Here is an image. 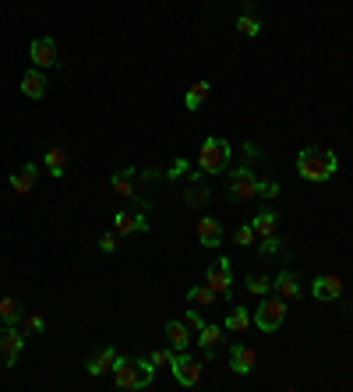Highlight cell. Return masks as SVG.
<instances>
[{
	"label": "cell",
	"mask_w": 353,
	"mask_h": 392,
	"mask_svg": "<svg viewBox=\"0 0 353 392\" xmlns=\"http://www.w3.org/2000/svg\"><path fill=\"white\" fill-rule=\"evenodd\" d=\"M195 234H198V244L202 248H219L223 244V227H219V219H212V216H202L198 219Z\"/></svg>",
	"instance_id": "e0dca14e"
},
{
	"label": "cell",
	"mask_w": 353,
	"mask_h": 392,
	"mask_svg": "<svg viewBox=\"0 0 353 392\" xmlns=\"http://www.w3.org/2000/svg\"><path fill=\"white\" fill-rule=\"evenodd\" d=\"M0 318H4L8 325L22 318V304H18V297H0Z\"/></svg>",
	"instance_id": "f546056e"
},
{
	"label": "cell",
	"mask_w": 353,
	"mask_h": 392,
	"mask_svg": "<svg viewBox=\"0 0 353 392\" xmlns=\"http://www.w3.org/2000/svg\"><path fill=\"white\" fill-rule=\"evenodd\" d=\"M272 290H276V294H279L283 301H297L304 287H301V276H297V272L283 269V272H279V276L272 279Z\"/></svg>",
	"instance_id": "9a60e30c"
},
{
	"label": "cell",
	"mask_w": 353,
	"mask_h": 392,
	"mask_svg": "<svg viewBox=\"0 0 353 392\" xmlns=\"http://www.w3.org/2000/svg\"><path fill=\"white\" fill-rule=\"evenodd\" d=\"M25 340H29V336L22 332V325H18V322H11V325L4 322V325H0V357H4V364H8V368L18 361V354H22Z\"/></svg>",
	"instance_id": "52a82bcc"
},
{
	"label": "cell",
	"mask_w": 353,
	"mask_h": 392,
	"mask_svg": "<svg viewBox=\"0 0 353 392\" xmlns=\"http://www.w3.org/2000/svg\"><path fill=\"white\" fill-rule=\"evenodd\" d=\"M149 361H152L156 368H170V364H173V350H166V347H163V350H152Z\"/></svg>",
	"instance_id": "1f68e13d"
},
{
	"label": "cell",
	"mask_w": 353,
	"mask_h": 392,
	"mask_svg": "<svg viewBox=\"0 0 353 392\" xmlns=\"http://www.w3.org/2000/svg\"><path fill=\"white\" fill-rule=\"evenodd\" d=\"M279 195V184L276 181H258L251 174V166H237L230 177V198H237V202H251V198H272Z\"/></svg>",
	"instance_id": "3957f363"
},
{
	"label": "cell",
	"mask_w": 353,
	"mask_h": 392,
	"mask_svg": "<svg viewBox=\"0 0 353 392\" xmlns=\"http://www.w3.org/2000/svg\"><path fill=\"white\" fill-rule=\"evenodd\" d=\"M184 174H188V159H173L170 170H166V181H176V177H184Z\"/></svg>",
	"instance_id": "d6a6232c"
},
{
	"label": "cell",
	"mask_w": 353,
	"mask_h": 392,
	"mask_svg": "<svg viewBox=\"0 0 353 392\" xmlns=\"http://www.w3.org/2000/svg\"><path fill=\"white\" fill-rule=\"evenodd\" d=\"M36 188V163H25V166H18V170L11 174V191L15 195H29Z\"/></svg>",
	"instance_id": "7402d4cb"
},
{
	"label": "cell",
	"mask_w": 353,
	"mask_h": 392,
	"mask_svg": "<svg viewBox=\"0 0 353 392\" xmlns=\"http://www.w3.org/2000/svg\"><path fill=\"white\" fill-rule=\"evenodd\" d=\"M170 375H173L176 385L195 389V385L202 382V375H205V361L191 357L188 350H176V354H173V364H170Z\"/></svg>",
	"instance_id": "5b68a950"
},
{
	"label": "cell",
	"mask_w": 353,
	"mask_h": 392,
	"mask_svg": "<svg viewBox=\"0 0 353 392\" xmlns=\"http://www.w3.org/2000/svg\"><path fill=\"white\" fill-rule=\"evenodd\" d=\"M46 170H50V177H57V181L68 174V152H64L61 145L46 149Z\"/></svg>",
	"instance_id": "cb8c5ba5"
},
{
	"label": "cell",
	"mask_w": 353,
	"mask_h": 392,
	"mask_svg": "<svg viewBox=\"0 0 353 392\" xmlns=\"http://www.w3.org/2000/svg\"><path fill=\"white\" fill-rule=\"evenodd\" d=\"M46 85H50L46 75H43L39 68H32V71L22 78V96H25V99H43V96H46Z\"/></svg>",
	"instance_id": "603a6c76"
},
{
	"label": "cell",
	"mask_w": 353,
	"mask_h": 392,
	"mask_svg": "<svg viewBox=\"0 0 353 392\" xmlns=\"http://www.w3.org/2000/svg\"><path fill=\"white\" fill-rule=\"evenodd\" d=\"M18 325H22V332H25V336H39V332H46V318H43L39 311H22Z\"/></svg>",
	"instance_id": "83f0119b"
},
{
	"label": "cell",
	"mask_w": 353,
	"mask_h": 392,
	"mask_svg": "<svg viewBox=\"0 0 353 392\" xmlns=\"http://www.w3.org/2000/svg\"><path fill=\"white\" fill-rule=\"evenodd\" d=\"M251 230H255V237H279V216L272 212V209H262V212H255L251 216Z\"/></svg>",
	"instance_id": "ac0fdd59"
},
{
	"label": "cell",
	"mask_w": 353,
	"mask_h": 392,
	"mask_svg": "<svg viewBox=\"0 0 353 392\" xmlns=\"http://www.w3.org/2000/svg\"><path fill=\"white\" fill-rule=\"evenodd\" d=\"M279 251H283V241H279V237H265V241H262V255L276 258Z\"/></svg>",
	"instance_id": "836d02e7"
},
{
	"label": "cell",
	"mask_w": 353,
	"mask_h": 392,
	"mask_svg": "<svg viewBox=\"0 0 353 392\" xmlns=\"http://www.w3.org/2000/svg\"><path fill=\"white\" fill-rule=\"evenodd\" d=\"M135 174H138L135 166H124V170H117V174L110 177V184H113V191L121 195L124 202H131L135 209H145V212H149V202L138 198V191H135Z\"/></svg>",
	"instance_id": "9c48e42d"
},
{
	"label": "cell",
	"mask_w": 353,
	"mask_h": 392,
	"mask_svg": "<svg viewBox=\"0 0 353 392\" xmlns=\"http://www.w3.org/2000/svg\"><path fill=\"white\" fill-rule=\"evenodd\" d=\"M283 318H286V301L276 294V297H262V304L255 308V315H251V325H258L262 332H276L279 325H283Z\"/></svg>",
	"instance_id": "8992f818"
},
{
	"label": "cell",
	"mask_w": 353,
	"mask_h": 392,
	"mask_svg": "<svg viewBox=\"0 0 353 392\" xmlns=\"http://www.w3.org/2000/svg\"><path fill=\"white\" fill-rule=\"evenodd\" d=\"M244 152H248V159H258V156H262V152H258V145H255V142H248V145H244Z\"/></svg>",
	"instance_id": "8d00e7d4"
},
{
	"label": "cell",
	"mask_w": 353,
	"mask_h": 392,
	"mask_svg": "<svg viewBox=\"0 0 353 392\" xmlns=\"http://www.w3.org/2000/svg\"><path fill=\"white\" fill-rule=\"evenodd\" d=\"M113 361H117V350H113V347H99V350L85 361V371H89L92 378H99V375L113 371Z\"/></svg>",
	"instance_id": "44dd1931"
},
{
	"label": "cell",
	"mask_w": 353,
	"mask_h": 392,
	"mask_svg": "<svg viewBox=\"0 0 353 392\" xmlns=\"http://www.w3.org/2000/svg\"><path fill=\"white\" fill-rule=\"evenodd\" d=\"M113 382L124 392H142L152 389L156 382V364L149 357H117L113 361Z\"/></svg>",
	"instance_id": "6da1fadb"
},
{
	"label": "cell",
	"mask_w": 353,
	"mask_h": 392,
	"mask_svg": "<svg viewBox=\"0 0 353 392\" xmlns=\"http://www.w3.org/2000/svg\"><path fill=\"white\" fill-rule=\"evenodd\" d=\"M121 241H124V237L117 234V230H106V234L99 237V251H103V255H113L117 248H121Z\"/></svg>",
	"instance_id": "4dcf8cb0"
},
{
	"label": "cell",
	"mask_w": 353,
	"mask_h": 392,
	"mask_svg": "<svg viewBox=\"0 0 353 392\" xmlns=\"http://www.w3.org/2000/svg\"><path fill=\"white\" fill-rule=\"evenodd\" d=\"M195 343L202 347V361H212L216 350H219V343H223V325H202L195 332Z\"/></svg>",
	"instance_id": "5bb4252c"
},
{
	"label": "cell",
	"mask_w": 353,
	"mask_h": 392,
	"mask_svg": "<svg viewBox=\"0 0 353 392\" xmlns=\"http://www.w3.org/2000/svg\"><path fill=\"white\" fill-rule=\"evenodd\" d=\"M166 340H170L173 350H188V343L195 340V329H191L184 318H181V322L173 318V322H166Z\"/></svg>",
	"instance_id": "d6986e66"
},
{
	"label": "cell",
	"mask_w": 353,
	"mask_h": 392,
	"mask_svg": "<svg viewBox=\"0 0 353 392\" xmlns=\"http://www.w3.org/2000/svg\"><path fill=\"white\" fill-rule=\"evenodd\" d=\"M336 170H339V159H336L332 149L311 145V149H304V152L297 156V174H301L308 184H325V181L336 177Z\"/></svg>",
	"instance_id": "7a4b0ae2"
},
{
	"label": "cell",
	"mask_w": 353,
	"mask_h": 392,
	"mask_svg": "<svg viewBox=\"0 0 353 392\" xmlns=\"http://www.w3.org/2000/svg\"><path fill=\"white\" fill-rule=\"evenodd\" d=\"M184 322H188V325H191V329H195V332H198V329H202V325H205V318H202V315H198V311H188V315H184Z\"/></svg>",
	"instance_id": "d590c367"
},
{
	"label": "cell",
	"mask_w": 353,
	"mask_h": 392,
	"mask_svg": "<svg viewBox=\"0 0 353 392\" xmlns=\"http://www.w3.org/2000/svg\"><path fill=\"white\" fill-rule=\"evenodd\" d=\"M0 325H4V318H0Z\"/></svg>",
	"instance_id": "74e56055"
},
{
	"label": "cell",
	"mask_w": 353,
	"mask_h": 392,
	"mask_svg": "<svg viewBox=\"0 0 353 392\" xmlns=\"http://www.w3.org/2000/svg\"><path fill=\"white\" fill-rule=\"evenodd\" d=\"M209 96H212V85H209V82H195V85L188 89V96H184V106H188V110H198V106H205Z\"/></svg>",
	"instance_id": "4316f807"
},
{
	"label": "cell",
	"mask_w": 353,
	"mask_h": 392,
	"mask_svg": "<svg viewBox=\"0 0 353 392\" xmlns=\"http://www.w3.org/2000/svg\"><path fill=\"white\" fill-rule=\"evenodd\" d=\"M226 329H230V332H237V336H241V332H248V329H251V311H248V308H230V315H226Z\"/></svg>",
	"instance_id": "484cf974"
},
{
	"label": "cell",
	"mask_w": 353,
	"mask_h": 392,
	"mask_svg": "<svg viewBox=\"0 0 353 392\" xmlns=\"http://www.w3.org/2000/svg\"><path fill=\"white\" fill-rule=\"evenodd\" d=\"M113 230L121 234V237H131V234H145L149 230V216H145V209H138V212H117L113 216Z\"/></svg>",
	"instance_id": "8fae6325"
},
{
	"label": "cell",
	"mask_w": 353,
	"mask_h": 392,
	"mask_svg": "<svg viewBox=\"0 0 353 392\" xmlns=\"http://www.w3.org/2000/svg\"><path fill=\"white\" fill-rule=\"evenodd\" d=\"M230 159H233L230 142H223V138H205V142H202V152H198V170H205V174H226Z\"/></svg>",
	"instance_id": "277c9868"
},
{
	"label": "cell",
	"mask_w": 353,
	"mask_h": 392,
	"mask_svg": "<svg viewBox=\"0 0 353 392\" xmlns=\"http://www.w3.org/2000/svg\"><path fill=\"white\" fill-rule=\"evenodd\" d=\"M209 202H212V191L205 188L202 174H191V181H188V188H184V205H188V209H205Z\"/></svg>",
	"instance_id": "2e32d148"
},
{
	"label": "cell",
	"mask_w": 353,
	"mask_h": 392,
	"mask_svg": "<svg viewBox=\"0 0 353 392\" xmlns=\"http://www.w3.org/2000/svg\"><path fill=\"white\" fill-rule=\"evenodd\" d=\"M269 290H272V279H269V276H258V272L248 276V294H251V297H265Z\"/></svg>",
	"instance_id": "f1b7e54d"
},
{
	"label": "cell",
	"mask_w": 353,
	"mask_h": 392,
	"mask_svg": "<svg viewBox=\"0 0 353 392\" xmlns=\"http://www.w3.org/2000/svg\"><path fill=\"white\" fill-rule=\"evenodd\" d=\"M237 32H241V36H248V39L262 36V22H258V0H244V15L237 18Z\"/></svg>",
	"instance_id": "ffe728a7"
},
{
	"label": "cell",
	"mask_w": 353,
	"mask_h": 392,
	"mask_svg": "<svg viewBox=\"0 0 353 392\" xmlns=\"http://www.w3.org/2000/svg\"><path fill=\"white\" fill-rule=\"evenodd\" d=\"M216 301H219V294H216L209 283H205V287H191V290H188V304H191V308H212Z\"/></svg>",
	"instance_id": "d4e9b609"
},
{
	"label": "cell",
	"mask_w": 353,
	"mask_h": 392,
	"mask_svg": "<svg viewBox=\"0 0 353 392\" xmlns=\"http://www.w3.org/2000/svg\"><path fill=\"white\" fill-rule=\"evenodd\" d=\"M230 368H233V375H251V371L258 368V350L248 347V343H233V350H230Z\"/></svg>",
	"instance_id": "7c38bea8"
},
{
	"label": "cell",
	"mask_w": 353,
	"mask_h": 392,
	"mask_svg": "<svg viewBox=\"0 0 353 392\" xmlns=\"http://www.w3.org/2000/svg\"><path fill=\"white\" fill-rule=\"evenodd\" d=\"M29 53H32V68H39V71H50V68H57V61H61V53H57V39H53V36L32 39Z\"/></svg>",
	"instance_id": "30bf717a"
},
{
	"label": "cell",
	"mask_w": 353,
	"mask_h": 392,
	"mask_svg": "<svg viewBox=\"0 0 353 392\" xmlns=\"http://www.w3.org/2000/svg\"><path fill=\"white\" fill-rule=\"evenodd\" d=\"M311 297L315 301H339L343 297V279L325 272V276H315V283H311Z\"/></svg>",
	"instance_id": "4fadbf2b"
},
{
	"label": "cell",
	"mask_w": 353,
	"mask_h": 392,
	"mask_svg": "<svg viewBox=\"0 0 353 392\" xmlns=\"http://www.w3.org/2000/svg\"><path fill=\"white\" fill-rule=\"evenodd\" d=\"M237 244H241V248H251V244H255V230H251V223L237 230Z\"/></svg>",
	"instance_id": "e575fe53"
},
{
	"label": "cell",
	"mask_w": 353,
	"mask_h": 392,
	"mask_svg": "<svg viewBox=\"0 0 353 392\" xmlns=\"http://www.w3.org/2000/svg\"><path fill=\"white\" fill-rule=\"evenodd\" d=\"M205 283L219 294V297H233V276H230V262L226 258H212L209 269H205Z\"/></svg>",
	"instance_id": "ba28073f"
}]
</instances>
